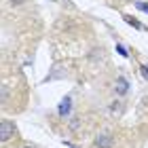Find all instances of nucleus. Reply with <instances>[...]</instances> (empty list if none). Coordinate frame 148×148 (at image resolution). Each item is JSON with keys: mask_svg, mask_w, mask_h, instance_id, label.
Returning a JSON list of instances; mask_svg holds the SVG:
<instances>
[{"mask_svg": "<svg viewBox=\"0 0 148 148\" xmlns=\"http://www.w3.org/2000/svg\"><path fill=\"white\" fill-rule=\"evenodd\" d=\"M114 146V140L108 131H99L95 136V148H112Z\"/></svg>", "mask_w": 148, "mask_h": 148, "instance_id": "nucleus-1", "label": "nucleus"}, {"mask_svg": "<svg viewBox=\"0 0 148 148\" xmlns=\"http://www.w3.org/2000/svg\"><path fill=\"white\" fill-rule=\"evenodd\" d=\"M11 138H13V125L6 123V121H2V123H0V142L6 144Z\"/></svg>", "mask_w": 148, "mask_h": 148, "instance_id": "nucleus-2", "label": "nucleus"}, {"mask_svg": "<svg viewBox=\"0 0 148 148\" xmlns=\"http://www.w3.org/2000/svg\"><path fill=\"white\" fill-rule=\"evenodd\" d=\"M57 112H59V116H70V112H72V97L70 95H66L62 102H59Z\"/></svg>", "mask_w": 148, "mask_h": 148, "instance_id": "nucleus-3", "label": "nucleus"}, {"mask_svg": "<svg viewBox=\"0 0 148 148\" xmlns=\"http://www.w3.org/2000/svg\"><path fill=\"white\" fill-rule=\"evenodd\" d=\"M114 91H116V95H127V91H129V83H127L125 76H119L114 80Z\"/></svg>", "mask_w": 148, "mask_h": 148, "instance_id": "nucleus-4", "label": "nucleus"}, {"mask_svg": "<svg viewBox=\"0 0 148 148\" xmlns=\"http://www.w3.org/2000/svg\"><path fill=\"white\" fill-rule=\"evenodd\" d=\"M123 19H125V21L129 23V25H133V28H136V30H142V23H140L138 19H133V17H127V15H125Z\"/></svg>", "mask_w": 148, "mask_h": 148, "instance_id": "nucleus-5", "label": "nucleus"}, {"mask_svg": "<svg viewBox=\"0 0 148 148\" xmlns=\"http://www.w3.org/2000/svg\"><path fill=\"white\" fill-rule=\"evenodd\" d=\"M116 53H119V55H123V57H127V55H129V53H127V49H125L123 45H116Z\"/></svg>", "mask_w": 148, "mask_h": 148, "instance_id": "nucleus-6", "label": "nucleus"}, {"mask_svg": "<svg viewBox=\"0 0 148 148\" xmlns=\"http://www.w3.org/2000/svg\"><path fill=\"white\" fill-rule=\"evenodd\" d=\"M140 74H142V76H144V78L148 80V66H144V64L140 66Z\"/></svg>", "mask_w": 148, "mask_h": 148, "instance_id": "nucleus-7", "label": "nucleus"}, {"mask_svg": "<svg viewBox=\"0 0 148 148\" xmlns=\"http://www.w3.org/2000/svg\"><path fill=\"white\" fill-rule=\"evenodd\" d=\"M136 6H138L140 11H146L148 13V2H136Z\"/></svg>", "mask_w": 148, "mask_h": 148, "instance_id": "nucleus-8", "label": "nucleus"}, {"mask_svg": "<svg viewBox=\"0 0 148 148\" xmlns=\"http://www.w3.org/2000/svg\"><path fill=\"white\" fill-rule=\"evenodd\" d=\"M2 102H6V87L2 85Z\"/></svg>", "mask_w": 148, "mask_h": 148, "instance_id": "nucleus-9", "label": "nucleus"}, {"mask_svg": "<svg viewBox=\"0 0 148 148\" xmlns=\"http://www.w3.org/2000/svg\"><path fill=\"white\" fill-rule=\"evenodd\" d=\"M11 4H21V2H25V0H9Z\"/></svg>", "mask_w": 148, "mask_h": 148, "instance_id": "nucleus-10", "label": "nucleus"}, {"mask_svg": "<svg viewBox=\"0 0 148 148\" xmlns=\"http://www.w3.org/2000/svg\"><path fill=\"white\" fill-rule=\"evenodd\" d=\"M23 148H34V146H23Z\"/></svg>", "mask_w": 148, "mask_h": 148, "instance_id": "nucleus-11", "label": "nucleus"}]
</instances>
